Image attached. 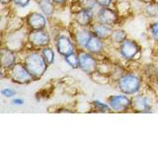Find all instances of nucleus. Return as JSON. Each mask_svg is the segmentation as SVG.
<instances>
[{
    "label": "nucleus",
    "mask_w": 158,
    "mask_h": 148,
    "mask_svg": "<svg viewBox=\"0 0 158 148\" xmlns=\"http://www.w3.org/2000/svg\"><path fill=\"white\" fill-rule=\"evenodd\" d=\"M131 109L136 113H150L151 106L145 96L138 95L131 100Z\"/></svg>",
    "instance_id": "obj_11"
},
{
    "label": "nucleus",
    "mask_w": 158,
    "mask_h": 148,
    "mask_svg": "<svg viewBox=\"0 0 158 148\" xmlns=\"http://www.w3.org/2000/svg\"><path fill=\"white\" fill-rule=\"evenodd\" d=\"M111 39L114 43H122L123 41H125L127 38V33L122 29H118L113 31V34L111 36Z\"/></svg>",
    "instance_id": "obj_18"
},
{
    "label": "nucleus",
    "mask_w": 158,
    "mask_h": 148,
    "mask_svg": "<svg viewBox=\"0 0 158 148\" xmlns=\"http://www.w3.org/2000/svg\"><path fill=\"white\" fill-rule=\"evenodd\" d=\"M38 4L43 11V13L44 15H47V16H51L54 11V6H53L54 2L52 0H39Z\"/></svg>",
    "instance_id": "obj_17"
},
{
    "label": "nucleus",
    "mask_w": 158,
    "mask_h": 148,
    "mask_svg": "<svg viewBox=\"0 0 158 148\" xmlns=\"http://www.w3.org/2000/svg\"><path fill=\"white\" fill-rule=\"evenodd\" d=\"M16 56L11 49H1V64L3 69H9L16 63Z\"/></svg>",
    "instance_id": "obj_15"
},
{
    "label": "nucleus",
    "mask_w": 158,
    "mask_h": 148,
    "mask_svg": "<svg viewBox=\"0 0 158 148\" xmlns=\"http://www.w3.org/2000/svg\"><path fill=\"white\" fill-rule=\"evenodd\" d=\"M141 86L140 78L133 73H126L118 80V87L123 94L135 95L139 91Z\"/></svg>",
    "instance_id": "obj_2"
},
{
    "label": "nucleus",
    "mask_w": 158,
    "mask_h": 148,
    "mask_svg": "<svg viewBox=\"0 0 158 148\" xmlns=\"http://www.w3.org/2000/svg\"><path fill=\"white\" fill-rule=\"evenodd\" d=\"M24 65L26 66L27 70L35 80L41 79L44 75L48 67V64L47 63L46 59L44 58L43 54L37 51L29 53L25 57Z\"/></svg>",
    "instance_id": "obj_1"
},
{
    "label": "nucleus",
    "mask_w": 158,
    "mask_h": 148,
    "mask_svg": "<svg viewBox=\"0 0 158 148\" xmlns=\"http://www.w3.org/2000/svg\"><path fill=\"white\" fill-rule=\"evenodd\" d=\"M108 105L110 106L111 110L118 113H125L131 108V100L127 97L126 94L123 95H114L111 96L108 100Z\"/></svg>",
    "instance_id": "obj_5"
},
{
    "label": "nucleus",
    "mask_w": 158,
    "mask_h": 148,
    "mask_svg": "<svg viewBox=\"0 0 158 148\" xmlns=\"http://www.w3.org/2000/svg\"><path fill=\"white\" fill-rule=\"evenodd\" d=\"M28 41L36 47H44L48 46L51 37L48 33L44 30H32L28 35Z\"/></svg>",
    "instance_id": "obj_6"
},
{
    "label": "nucleus",
    "mask_w": 158,
    "mask_h": 148,
    "mask_svg": "<svg viewBox=\"0 0 158 148\" xmlns=\"http://www.w3.org/2000/svg\"><path fill=\"white\" fill-rule=\"evenodd\" d=\"M139 1L145 3V4H148V3H151V2H154L155 0H139Z\"/></svg>",
    "instance_id": "obj_30"
},
{
    "label": "nucleus",
    "mask_w": 158,
    "mask_h": 148,
    "mask_svg": "<svg viewBox=\"0 0 158 148\" xmlns=\"http://www.w3.org/2000/svg\"><path fill=\"white\" fill-rule=\"evenodd\" d=\"M92 35H93V33H92V31H90V30L80 29L75 33V35H74V38H75V41H76V43L79 44V46L84 47H85L86 43L88 42V39L91 38Z\"/></svg>",
    "instance_id": "obj_16"
},
{
    "label": "nucleus",
    "mask_w": 158,
    "mask_h": 148,
    "mask_svg": "<svg viewBox=\"0 0 158 148\" xmlns=\"http://www.w3.org/2000/svg\"><path fill=\"white\" fill-rule=\"evenodd\" d=\"M24 100L23 99H20V98H15L12 100V104L14 106H22L24 105Z\"/></svg>",
    "instance_id": "obj_28"
},
{
    "label": "nucleus",
    "mask_w": 158,
    "mask_h": 148,
    "mask_svg": "<svg viewBox=\"0 0 158 148\" xmlns=\"http://www.w3.org/2000/svg\"><path fill=\"white\" fill-rule=\"evenodd\" d=\"M41 53L43 54L44 58L46 59V61L48 65H52L54 61V51H52V48L49 47H44L42 49Z\"/></svg>",
    "instance_id": "obj_20"
},
{
    "label": "nucleus",
    "mask_w": 158,
    "mask_h": 148,
    "mask_svg": "<svg viewBox=\"0 0 158 148\" xmlns=\"http://www.w3.org/2000/svg\"><path fill=\"white\" fill-rule=\"evenodd\" d=\"M93 106H94V108L96 109L97 111H99V112H109L111 110V108H110V106L109 105H106V104H104V103H102L101 101H99V100H95L93 102Z\"/></svg>",
    "instance_id": "obj_23"
},
{
    "label": "nucleus",
    "mask_w": 158,
    "mask_h": 148,
    "mask_svg": "<svg viewBox=\"0 0 158 148\" xmlns=\"http://www.w3.org/2000/svg\"><path fill=\"white\" fill-rule=\"evenodd\" d=\"M97 18L98 22L109 25V26L116 24L118 19L117 12L109 7H101V9L97 13Z\"/></svg>",
    "instance_id": "obj_9"
},
{
    "label": "nucleus",
    "mask_w": 158,
    "mask_h": 148,
    "mask_svg": "<svg viewBox=\"0 0 158 148\" xmlns=\"http://www.w3.org/2000/svg\"><path fill=\"white\" fill-rule=\"evenodd\" d=\"M84 48L86 49L87 51H89L90 53H95L98 54L103 51L104 49V42L103 39L98 38L95 35H92L91 38L88 39V42L86 43Z\"/></svg>",
    "instance_id": "obj_12"
},
{
    "label": "nucleus",
    "mask_w": 158,
    "mask_h": 148,
    "mask_svg": "<svg viewBox=\"0 0 158 148\" xmlns=\"http://www.w3.org/2000/svg\"><path fill=\"white\" fill-rule=\"evenodd\" d=\"M56 47L57 52L62 56H66L68 54L75 52V51H74L75 47H74L72 41L67 36H64V35H61V36L56 38Z\"/></svg>",
    "instance_id": "obj_8"
},
{
    "label": "nucleus",
    "mask_w": 158,
    "mask_h": 148,
    "mask_svg": "<svg viewBox=\"0 0 158 148\" xmlns=\"http://www.w3.org/2000/svg\"><path fill=\"white\" fill-rule=\"evenodd\" d=\"M52 1L56 4H63V3H65L67 0H52Z\"/></svg>",
    "instance_id": "obj_29"
},
{
    "label": "nucleus",
    "mask_w": 158,
    "mask_h": 148,
    "mask_svg": "<svg viewBox=\"0 0 158 148\" xmlns=\"http://www.w3.org/2000/svg\"><path fill=\"white\" fill-rule=\"evenodd\" d=\"M91 31L95 36H97L98 38H100L102 39L111 38L113 34V29L111 28V26H109V25H106V24H102L100 22L96 25H94L91 29Z\"/></svg>",
    "instance_id": "obj_13"
},
{
    "label": "nucleus",
    "mask_w": 158,
    "mask_h": 148,
    "mask_svg": "<svg viewBox=\"0 0 158 148\" xmlns=\"http://www.w3.org/2000/svg\"><path fill=\"white\" fill-rule=\"evenodd\" d=\"M7 70L8 77L17 84H28L35 80L27 70L26 66L22 63H15Z\"/></svg>",
    "instance_id": "obj_3"
},
{
    "label": "nucleus",
    "mask_w": 158,
    "mask_h": 148,
    "mask_svg": "<svg viewBox=\"0 0 158 148\" xmlns=\"http://www.w3.org/2000/svg\"><path fill=\"white\" fill-rule=\"evenodd\" d=\"M98 6L100 7H109L113 0H95Z\"/></svg>",
    "instance_id": "obj_27"
},
{
    "label": "nucleus",
    "mask_w": 158,
    "mask_h": 148,
    "mask_svg": "<svg viewBox=\"0 0 158 148\" xmlns=\"http://www.w3.org/2000/svg\"><path fill=\"white\" fill-rule=\"evenodd\" d=\"M75 22L82 28L88 27L92 22V11L89 10H79L74 16Z\"/></svg>",
    "instance_id": "obj_14"
},
{
    "label": "nucleus",
    "mask_w": 158,
    "mask_h": 148,
    "mask_svg": "<svg viewBox=\"0 0 158 148\" xmlns=\"http://www.w3.org/2000/svg\"><path fill=\"white\" fill-rule=\"evenodd\" d=\"M11 1H13V0H1V2H2L3 4H7V3L11 2Z\"/></svg>",
    "instance_id": "obj_31"
},
{
    "label": "nucleus",
    "mask_w": 158,
    "mask_h": 148,
    "mask_svg": "<svg viewBox=\"0 0 158 148\" xmlns=\"http://www.w3.org/2000/svg\"><path fill=\"white\" fill-rule=\"evenodd\" d=\"M78 4L80 5L81 9L89 10V11H92L97 5L95 0H78Z\"/></svg>",
    "instance_id": "obj_22"
},
{
    "label": "nucleus",
    "mask_w": 158,
    "mask_h": 148,
    "mask_svg": "<svg viewBox=\"0 0 158 148\" xmlns=\"http://www.w3.org/2000/svg\"><path fill=\"white\" fill-rule=\"evenodd\" d=\"M27 25L31 30H44L47 27V19L40 12H33L27 17Z\"/></svg>",
    "instance_id": "obj_10"
},
{
    "label": "nucleus",
    "mask_w": 158,
    "mask_h": 148,
    "mask_svg": "<svg viewBox=\"0 0 158 148\" xmlns=\"http://www.w3.org/2000/svg\"><path fill=\"white\" fill-rule=\"evenodd\" d=\"M64 59H65L66 63L71 68H73V69L79 68V56L77 53L73 52V53L68 54V56H64Z\"/></svg>",
    "instance_id": "obj_19"
},
{
    "label": "nucleus",
    "mask_w": 158,
    "mask_h": 148,
    "mask_svg": "<svg viewBox=\"0 0 158 148\" xmlns=\"http://www.w3.org/2000/svg\"><path fill=\"white\" fill-rule=\"evenodd\" d=\"M79 56V68L83 72L87 74L95 73L97 69V61L89 51H80L78 53Z\"/></svg>",
    "instance_id": "obj_7"
},
{
    "label": "nucleus",
    "mask_w": 158,
    "mask_h": 148,
    "mask_svg": "<svg viewBox=\"0 0 158 148\" xmlns=\"http://www.w3.org/2000/svg\"><path fill=\"white\" fill-rule=\"evenodd\" d=\"M1 94L5 98H12L16 95V91L13 90L12 88H4L1 90Z\"/></svg>",
    "instance_id": "obj_25"
},
{
    "label": "nucleus",
    "mask_w": 158,
    "mask_h": 148,
    "mask_svg": "<svg viewBox=\"0 0 158 148\" xmlns=\"http://www.w3.org/2000/svg\"><path fill=\"white\" fill-rule=\"evenodd\" d=\"M145 11L148 16L150 17H157L158 16V3L156 1L146 4Z\"/></svg>",
    "instance_id": "obj_21"
},
{
    "label": "nucleus",
    "mask_w": 158,
    "mask_h": 148,
    "mask_svg": "<svg viewBox=\"0 0 158 148\" xmlns=\"http://www.w3.org/2000/svg\"><path fill=\"white\" fill-rule=\"evenodd\" d=\"M120 53L127 60H135L140 56V47L136 42L126 39L120 46Z\"/></svg>",
    "instance_id": "obj_4"
},
{
    "label": "nucleus",
    "mask_w": 158,
    "mask_h": 148,
    "mask_svg": "<svg viewBox=\"0 0 158 148\" xmlns=\"http://www.w3.org/2000/svg\"><path fill=\"white\" fill-rule=\"evenodd\" d=\"M150 34L155 42H158V21L150 25Z\"/></svg>",
    "instance_id": "obj_24"
},
{
    "label": "nucleus",
    "mask_w": 158,
    "mask_h": 148,
    "mask_svg": "<svg viewBox=\"0 0 158 148\" xmlns=\"http://www.w3.org/2000/svg\"><path fill=\"white\" fill-rule=\"evenodd\" d=\"M12 2L14 3L15 6L24 8V7L28 6V5L30 4V2H31V0H13Z\"/></svg>",
    "instance_id": "obj_26"
}]
</instances>
